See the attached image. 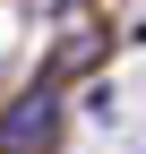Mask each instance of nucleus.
Segmentation results:
<instances>
[{
  "mask_svg": "<svg viewBox=\"0 0 146 154\" xmlns=\"http://www.w3.org/2000/svg\"><path fill=\"white\" fill-rule=\"evenodd\" d=\"M60 146V94L26 86L17 103H0V154H52Z\"/></svg>",
  "mask_w": 146,
  "mask_h": 154,
  "instance_id": "nucleus-1",
  "label": "nucleus"
}]
</instances>
